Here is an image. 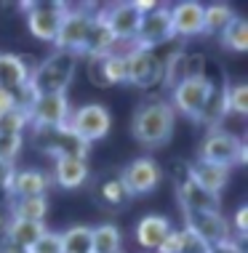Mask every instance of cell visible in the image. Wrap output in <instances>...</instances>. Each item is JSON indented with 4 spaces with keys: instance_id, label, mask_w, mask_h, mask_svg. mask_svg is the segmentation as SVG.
I'll list each match as a JSON object with an SVG mask.
<instances>
[{
    "instance_id": "cell-1",
    "label": "cell",
    "mask_w": 248,
    "mask_h": 253,
    "mask_svg": "<svg viewBox=\"0 0 248 253\" xmlns=\"http://www.w3.org/2000/svg\"><path fill=\"white\" fill-rule=\"evenodd\" d=\"M174 107L168 101H147L134 115V136L144 147H160L174 133Z\"/></svg>"
},
{
    "instance_id": "cell-2",
    "label": "cell",
    "mask_w": 248,
    "mask_h": 253,
    "mask_svg": "<svg viewBox=\"0 0 248 253\" xmlns=\"http://www.w3.org/2000/svg\"><path fill=\"white\" fill-rule=\"evenodd\" d=\"M75 67H78V53L70 51H56L51 59H46L35 72H30V91L32 96H43V93H64L70 85Z\"/></svg>"
},
{
    "instance_id": "cell-3",
    "label": "cell",
    "mask_w": 248,
    "mask_h": 253,
    "mask_svg": "<svg viewBox=\"0 0 248 253\" xmlns=\"http://www.w3.org/2000/svg\"><path fill=\"white\" fill-rule=\"evenodd\" d=\"M174 38V27H171V8L160 3H144L142 11V22L139 30L134 35V48H152L157 51V45L168 43Z\"/></svg>"
},
{
    "instance_id": "cell-4",
    "label": "cell",
    "mask_w": 248,
    "mask_h": 253,
    "mask_svg": "<svg viewBox=\"0 0 248 253\" xmlns=\"http://www.w3.org/2000/svg\"><path fill=\"white\" fill-rule=\"evenodd\" d=\"M203 163H213L230 170L232 166H240L246 160V144L235 133L224 131V128H213V131L203 139L200 144V157Z\"/></svg>"
},
{
    "instance_id": "cell-5",
    "label": "cell",
    "mask_w": 248,
    "mask_h": 253,
    "mask_svg": "<svg viewBox=\"0 0 248 253\" xmlns=\"http://www.w3.org/2000/svg\"><path fill=\"white\" fill-rule=\"evenodd\" d=\"M211 101H213V85L203 75L184 78L174 85V107L187 118H195V120L205 118V109L211 107Z\"/></svg>"
},
{
    "instance_id": "cell-6",
    "label": "cell",
    "mask_w": 248,
    "mask_h": 253,
    "mask_svg": "<svg viewBox=\"0 0 248 253\" xmlns=\"http://www.w3.org/2000/svg\"><path fill=\"white\" fill-rule=\"evenodd\" d=\"M126 56V80L139 88H149L163 80L165 70V59H160V53L152 48H131L123 53Z\"/></svg>"
},
{
    "instance_id": "cell-7",
    "label": "cell",
    "mask_w": 248,
    "mask_h": 253,
    "mask_svg": "<svg viewBox=\"0 0 248 253\" xmlns=\"http://www.w3.org/2000/svg\"><path fill=\"white\" fill-rule=\"evenodd\" d=\"M109 118L107 107L101 104H83L78 112H70V120H67V128L78 136L80 141H96V139H104L109 131Z\"/></svg>"
},
{
    "instance_id": "cell-8",
    "label": "cell",
    "mask_w": 248,
    "mask_h": 253,
    "mask_svg": "<svg viewBox=\"0 0 248 253\" xmlns=\"http://www.w3.org/2000/svg\"><path fill=\"white\" fill-rule=\"evenodd\" d=\"M94 13H88L86 8H67L64 19L59 24L56 40L53 43L59 45V51H70V53H83V45H86L88 30H91Z\"/></svg>"
},
{
    "instance_id": "cell-9",
    "label": "cell",
    "mask_w": 248,
    "mask_h": 253,
    "mask_svg": "<svg viewBox=\"0 0 248 253\" xmlns=\"http://www.w3.org/2000/svg\"><path fill=\"white\" fill-rule=\"evenodd\" d=\"M27 118L35 128H59L70 120V101L64 93H43L27 107Z\"/></svg>"
},
{
    "instance_id": "cell-10",
    "label": "cell",
    "mask_w": 248,
    "mask_h": 253,
    "mask_svg": "<svg viewBox=\"0 0 248 253\" xmlns=\"http://www.w3.org/2000/svg\"><path fill=\"white\" fill-rule=\"evenodd\" d=\"M24 11H27V27H30V32L38 40H56L59 24L67 11L64 3L38 0V3H24Z\"/></svg>"
},
{
    "instance_id": "cell-11",
    "label": "cell",
    "mask_w": 248,
    "mask_h": 253,
    "mask_svg": "<svg viewBox=\"0 0 248 253\" xmlns=\"http://www.w3.org/2000/svg\"><path fill=\"white\" fill-rule=\"evenodd\" d=\"M35 139L53 157H80V160H86V155H88V144L80 141L67 128V123L59 128H35Z\"/></svg>"
},
{
    "instance_id": "cell-12",
    "label": "cell",
    "mask_w": 248,
    "mask_h": 253,
    "mask_svg": "<svg viewBox=\"0 0 248 253\" xmlns=\"http://www.w3.org/2000/svg\"><path fill=\"white\" fill-rule=\"evenodd\" d=\"M142 11H144V3H115L109 5V11H104V22L109 24L115 40L120 43H134V35L139 30V22H142Z\"/></svg>"
},
{
    "instance_id": "cell-13",
    "label": "cell",
    "mask_w": 248,
    "mask_h": 253,
    "mask_svg": "<svg viewBox=\"0 0 248 253\" xmlns=\"http://www.w3.org/2000/svg\"><path fill=\"white\" fill-rule=\"evenodd\" d=\"M184 229L198 235L208 248L232 240L230 224H227V218L222 213H184Z\"/></svg>"
},
{
    "instance_id": "cell-14",
    "label": "cell",
    "mask_w": 248,
    "mask_h": 253,
    "mask_svg": "<svg viewBox=\"0 0 248 253\" xmlns=\"http://www.w3.org/2000/svg\"><path fill=\"white\" fill-rule=\"evenodd\" d=\"M120 181L126 187L128 197L131 195H147L160 184V168L149 157H136L134 163H128L126 170L120 173Z\"/></svg>"
},
{
    "instance_id": "cell-15",
    "label": "cell",
    "mask_w": 248,
    "mask_h": 253,
    "mask_svg": "<svg viewBox=\"0 0 248 253\" xmlns=\"http://www.w3.org/2000/svg\"><path fill=\"white\" fill-rule=\"evenodd\" d=\"M88 78H91V83L99 85V88L126 83V56H123L120 51L91 56L88 59Z\"/></svg>"
},
{
    "instance_id": "cell-16",
    "label": "cell",
    "mask_w": 248,
    "mask_h": 253,
    "mask_svg": "<svg viewBox=\"0 0 248 253\" xmlns=\"http://www.w3.org/2000/svg\"><path fill=\"white\" fill-rule=\"evenodd\" d=\"M5 187H8V192L13 195V200L46 197V192H48V176L43 173V170H35V168L16 170V173H8Z\"/></svg>"
},
{
    "instance_id": "cell-17",
    "label": "cell",
    "mask_w": 248,
    "mask_h": 253,
    "mask_svg": "<svg viewBox=\"0 0 248 253\" xmlns=\"http://www.w3.org/2000/svg\"><path fill=\"white\" fill-rule=\"evenodd\" d=\"M179 200H182L184 213H219V195L198 187L192 179L179 184Z\"/></svg>"
},
{
    "instance_id": "cell-18",
    "label": "cell",
    "mask_w": 248,
    "mask_h": 253,
    "mask_svg": "<svg viewBox=\"0 0 248 253\" xmlns=\"http://www.w3.org/2000/svg\"><path fill=\"white\" fill-rule=\"evenodd\" d=\"M171 27H174V35L182 38H195L203 35V5L200 3H176L171 8Z\"/></svg>"
},
{
    "instance_id": "cell-19",
    "label": "cell",
    "mask_w": 248,
    "mask_h": 253,
    "mask_svg": "<svg viewBox=\"0 0 248 253\" xmlns=\"http://www.w3.org/2000/svg\"><path fill=\"white\" fill-rule=\"evenodd\" d=\"M27 83H30V67L24 64V59L13 53H0V88L19 93L27 88Z\"/></svg>"
},
{
    "instance_id": "cell-20",
    "label": "cell",
    "mask_w": 248,
    "mask_h": 253,
    "mask_svg": "<svg viewBox=\"0 0 248 253\" xmlns=\"http://www.w3.org/2000/svg\"><path fill=\"white\" fill-rule=\"evenodd\" d=\"M115 48H118V40H115L109 24L104 22L101 13H94V22H91V30H88L83 53H86V56H101V53H109Z\"/></svg>"
},
{
    "instance_id": "cell-21",
    "label": "cell",
    "mask_w": 248,
    "mask_h": 253,
    "mask_svg": "<svg viewBox=\"0 0 248 253\" xmlns=\"http://www.w3.org/2000/svg\"><path fill=\"white\" fill-rule=\"evenodd\" d=\"M168 235H171V221L163 216H144L136 224V243L144 251H157Z\"/></svg>"
},
{
    "instance_id": "cell-22",
    "label": "cell",
    "mask_w": 248,
    "mask_h": 253,
    "mask_svg": "<svg viewBox=\"0 0 248 253\" xmlns=\"http://www.w3.org/2000/svg\"><path fill=\"white\" fill-rule=\"evenodd\" d=\"M53 179L61 189H78L88 179V163L80 157H56Z\"/></svg>"
},
{
    "instance_id": "cell-23",
    "label": "cell",
    "mask_w": 248,
    "mask_h": 253,
    "mask_svg": "<svg viewBox=\"0 0 248 253\" xmlns=\"http://www.w3.org/2000/svg\"><path fill=\"white\" fill-rule=\"evenodd\" d=\"M187 179H192L198 187H203V189H208V192L219 195V192H222V187L227 184V179H230V170L222 168V166H213V163L195 160L190 166V176H187Z\"/></svg>"
},
{
    "instance_id": "cell-24",
    "label": "cell",
    "mask_w": 248,
    "mask_h": 253,
    "mask_svg": "<svg viewBox=\"0 0 248 253\" xmlns=\"http://www.w3.org/2000/svg\"><path fill=\"white\" fill-rule=\"evenodd\" d=\"M46 232V224H35V221H19V218H11L8 227H5V240L22 245V248L30 251L32 245L40 240V235Z\"/></svg>"
},
{
    "instance_id": "cell-25",
    "label": "cell",
    "mask_w": 248,
    "mask_h": 253,
    "mask_svg": "<svg viewBox=\"0 0 248 253\" xmlns=\"http://www.w3.org/2000/svg\"><path fill=\"white\" fill-rule=\"evenodd\" d=\"M235 19V11L224 3H211L203 8V32L208 35H222V30Z\"/></svg>"
},
{
    "instance_id": "cell-26",
    "label": "cell",
    "mask_w": 248,
    "mask_h": 253,
    "mask_svg": "<svg viewBox=\"0 0 248 253\" xmlns=\"http://www.w3.org/2000/svg\"><path fill=\"white\" fill-rule=\"evenodd\" d=\"M11 213L19 221H35L43 224V218L48 213V203L46 197H27V200H13L11 203Z\"/></svg>"
},
{
    "instance_id": "cell-27",
    "label": "cell",
    "mask_w": 248,
    "mask_h": 253,
    "mask_svg": "<svg viewBox=\"0 0 248 253\" xmlns=\"http://www.w3.org/2000/svg\"><path fill=\"white\" fill-rule=\"evenodd\" d=\"M222 45L227 51H235V53H243L248 51V24L243 16H235L230 24L222 30Z\"/></svg>"
},
{
    "instance_id": "cell-28",
    "label": "cell",
    "mask_w": 248,
    "mask_h": 253,
    "mask_svg": "<svg viewBox=\"0 0 248 253\" xmlns=\"http://www.w3.org/2000/svg\"><path fill=\"white\" fill-rule=\"evenodd\" d=\"M120 229L112 224L91 229V253H120Z\"/></svg>"
},
{
    "instance_id": "cell-29",
    "label": "cell",
    "mask_w": 248,
    "mask_h": 253,
    "mask_svg": "<svg viewBox=\"0 0 248 253\" xmlns=\"http://www.w3.org/2000/svg\"><path fill=\"white\" fill-rule=\"evenodd\" d=\"M61 251L64 253H91V227H72L61 232Z\"/></svg>"
},
{
    "instance_id": "cell-30",
    "label": "cell",
    "mask_w": 248,
    "mask_h": 253,
    "mask_svg": "<svg viewBox=\"0 0 248 253\" xmlns=\"http://www.w3.org/2000/svg\"><path fill=\"white\" fill-rule=\"evenodd\" d=\"M224 109L232 115H248V85L235 83L224 96Z\"/></svg>"
},
{
    "instance_id": "cell-31",
    "label": "cell",
    "mask_w": 248,
    "mask_h": 253,
    "mask_svg": "<svg viewBox=\"0 0 248 253\" xmlns=\"http://www.w3.org/2000/svg\"><path fill=\"white\" fill-rule=\"evenodd\" d=\"M99 200L107 203V205H120L128 200V192L126 187H123L120 176H115V179H107L99 184Z\"/></svg>"
},
{
    "instance_id": "cell-32",
    "label": "cell",
    "mask_w": 248,
    "mask_h": 253,
    "mask_svg": "<svg viewBox=\"0 0 248 253\" xmlns=\"http://www.w3.org/2000/svg\"><path fill=\"white\" fill-rule=\"evenodd\" d=\"M19 149H22V136L19 133H0V166L11 168V163L19 155Z\"/></svg>"
},
{
    "instance_id": "cell-33",
    "label": "cell",
    "mask_w": 248,
    "mask_h": 253,
    "mask_svg": "<svg viewBox=\"0 0 248 253\" xmlns=\"http://www.w3.org/2000/svg\"><path fill=\"white\" fill-rule=\"evenodd\" d=\"M30 126V118H27V109H11V112L0 115V133H19Z\"/></svg>"
},
{
    "instance_id": "cell-34",
    "label": "cell",
    "mask_w": 248,
    "mask_h": 253,
    "mask_svg": "<svg viewBox=\"0 0 248 253\" xmlns=\"http://www.w3.org/2000/svg\"><path fill=\"white\" fill-rule=\"evenodd\" d=\"M179 253H211V248L190 229H179Z\"/></svg>"
},
{
    "instance_id": "cell-35",
    "label": "cell",
    "mask_w": 248,
    "mask_h": 253,
    "mask_svg": "<svg viewBox=\"0 0 248 253\" xmlns=\"http://www.w3.org/2000/svg\"><path fill=\"white\" fill-rule=\"evenodd\" d=\"M30 253H64L61 251V235L46 229L43 235H40V240L30 248Z\"/></svg>"
},
{
    "instance_id": "cell-36",
    "label": "cell",
    "mask_w": 248,
    "mask_h": 253,
    "mask_svg": "<svg viewBox=\"0 0 248 253\" xmlns=\"http://www.w3.org/2000/svg\"><path fill=\"white\" fill-rule=\"evenodd\" d=\"M155 253H179V229H171V235L160 243Z\"/></svg>"
},
{
    "instance_id": "cell-37",
    "label": "cell",
    "mask_w": 248,
    "mask_h": 253,
    "mask_svg": "<svg viewBox=\"0 0 248 253\" xmlns=\"http://www.w3.org/2000/svg\"><path fill=\"white\" fill-rule=\"evenodd\" d=\"M11 109H19V104H16V96H13V93H8V91H3V88H0V115L11 112Z\"/></svg>"
},
{
    "instance_id": "cell-38",
    "label": "cell",
    "mask_w": 248,
    "mask_h": 253,
    "mask_svg": "<svg viewBox=\"0 0 248 253\" xmlns=\"http://www.w3.org/2000/svg\"><path fill=\"white\" fill-rule=\"evenodd\" d=\"M211 253H246V251H243V245H240V243H235V240H227V243L213 245Z\"/></svg>"
},
{
    "instance_id": "cell-39",
    "label": "cell",
    "mask_w": 248,
    "mask_h": 253,
    "mask_svg": "<svg viewBox=\"0 0 248 253\" xmlns=\"http://www.w3.org/2000/svg\"><path fill=\"white\" fill-rule=\"evenodd\" d=\"M246 218H248V208H246V205H243V208H240L238 211V216H235V229H238V237H240V240H243V237H246Z\"/></svg>"
},
{
    "instance_id": "cell-40",
    "label": "cell",
    "mask_w": 248,
    "mask_h": 253,
    "mask_svg": "<svg viewBox=\"0 0 248 253\" xmlns=\"http://www.w3.org/2000/svg\"><path fill=\"white\" fill-rule=\"evenodd\" d=\"M0 253H30L27 248H22V245H16V243H11V240H0Z\"/></svg>"
}]
</instances>
